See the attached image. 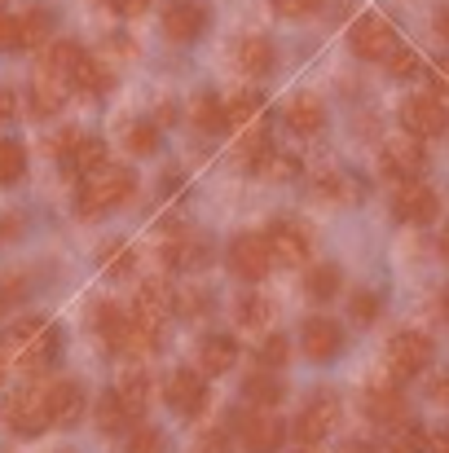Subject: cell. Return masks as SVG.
Here are the masks:
<instances>
[{"instance_id":"5bb4252c","label":"cell","mask_w":449,"mask_h":453,"mask_svg":"<svg viewBox=\"0 0 449 453\" xmlns=\"http://www.w3.org/2000/svg\"><path fill=\"white\" fill-rule=\"evenodd\" d=\"M44 35H49V13H44V9H27V13H0V49H4V53L35 49Z\"/></svg>"},{"instance_id":"7bdbcfd3","label":"cell","mask_w":449,"mask_h":453,"mask_svg":"<svg viewBox=\"0 0 449 453\" xmlns=\"http://www.w3.org/2000/svg\"><path fill=\"white\" fill-rule=\"evenodd\" d=\"M128 453H167L163 445V432L159 427H128Z\"/></svg>"},{"instance_id":"277c9868","label":"cell","mask_w":449,"mask_h":453,"mask_svg":"<svg viewBox=\"0 0 449 453\" xmlns=\"http://www.w3.org/2000/svg\"><path fill=\"white\" fill-rule=\"evenodd\" d=\"M0 423L13 436H40L49 432V410H44V392L40 388H18L0 401Z\"/></svg>"},{"instance_id":"7a4b0ae2","label":"cell","mask_w":449,"mask_h":453,"mask_svg":"<svg viewBox=\"0 0 449 453\" xmlns=\"http://www.w3.org/2000/svg\"><path fill=\"white\" fill-rule=\"evenodd\" d=\"M137 189V176L120 163H102L97 172L80 176V198H75V211L84 220H97V216H111L115 207H124Z\"/></svg>"},{"instance_id":"44dd1931","label":"cell","mask_w":449,"mask_h":453,"mask_svg":"<svg viewBox=\"0 0 449 453\" xmlns=\"http://www.w3.org/2000/svg\"><path fill=\"white\" fill-rule=\"evenodd\" d=\"M361 410H366V418L370 423H383V427H392V423H401L406 418V396H401V388L397 383H379V388H370L366 396H361Z\"/></svg>"},{"instance_id":"7402d4cb","label":"cell","mask_w":449,"mask_h":453,"mask_svg":"<svg viewBox=\"0 0 449 453\" xmlns=\"http://www.w3.org/2000/svg\"><path fill=\"white\" fill-rule=\"evenodd\" d=\"M269 150H274V142H269V115L256 119V124H247V128H238V142H234V163H238V167L256 172L260 158Z\"/></svg>"},{"instance_id":"f35d334b","label":"cell","mask_w":449,"mask_h":453,"mask_svg":"<svg viewBox=\"0 0 449 453\" xmlns=\"http://www.w3.org/2000/svg\"><path fill=\"white\" fill-rule=\"evenodd\" d=\"M124 146H128V154H137V158L154 154V150H159V124H150V119H142V124H128Z\"/></svg>"},{"instance_id":"d6986e66","label":"cell","mask_w":449,"mask_h":453,"mask_svg":"<svg viewBox=\"0 0 449 453\" xmlns=\"http://www.w3.org/2000/svg\"><path fill=\"white\" fill-rule=\"evenodd\" d=\"M207 260H212V242L198 238V234H190V229H176V234L163 242V265H167V269L198 273Z\"/></svg>"},{"instance_id":"ffe728a7","label":"cell","mask_w":449,"mask_h":453,"mask_svg":"<svg viewBox=\"0 0 449 453\" xmlns=\"http://www.w3.org/2000/svg\"><path fill=\"white\" fill-rule=\"evenodd\" d=\"M84 58H89V53H84L75 40H53V44L44 49V58H40V75L58 80V84L71 93V80H75V71H80Z\"/></svg>"},{"instance_id":"816d5d0a","label":"cell","mask_w":449,"mask_h":453,"mask_svg":"<svg viewBox=\"0 0 449 453\" xmlns=\"http://www.w3.org/2000/svg\"><path fill=\"white\" fill-rule=\"evenodd\" d=\"M75 142H80V128H62V133L53 137V158H62V154L71 150Z\"/></svg>"},{"instance_id":"ee69618b","label":"cell","mask_w":449,"mask_h":453,"mask_svg":"<svg viewBox=\"0 0 449 453\" xmlns=\"http://www.w3.org/2000/svg\"><path fill=\"white\" fill-rule=\"evenodd\" d=\"M383 62H388V71H392L397 80H410V75H419V66H423V62H419V53H414V49H401V44H397Z\"/></svg>"},{"instance_id":"52a82bcc","label":"cell","mask_w":449,"mask_h":453,"mask_svg":"<svg viewBox=\"0 0 449 453\" xmlns=\"http://www.w3.org/2000/svg\"><path fill=\"white\" fill-rule=\"evenodd\" d=\"M163 401H167V410H176L181 418H198V414L207 410V374H203V370H190V365L172 370V374L163 379Z\"/></svg>"},{"instance_id":"e0dca14e","label":"cell","mask_w":449,"mask_h":453,"mask_svg":"<svg viewBox=\"0 0 449 453\" xmlns=\"http://www.w3.org/2000/svg\"><path fill=\"white\" fill-rule=\"evenodd\" d=\"M167 312H172V291H167V282H163V278L142 282V287H137V300H133V308H128V317H133L142 330L159 334L163 321H167Z\"/></svg>"},{"instance_id":"5b68a950","label":"cell","mask_w":449,"mask_h":453,"mask_svg":"<svg viewBox=\"0 0 449 453\" xmlns=\"http://www.w3.org/2000/svg\"><path fill=\"white\" fill-rule=\"evenodd\" d=\"M234 427H238V441H243L247 453H278L287 445V423L274 410H260V405L238 410Z\"/></svg>"},{"instance_id":"d4e9b609","label":"cell","mask_w":449,"mask_h":453,"mask_svg":"<svg viewBox=\"0 0 449 453\" xmlns=\"http://www.w3.org/2000/svg\"><path fill=\"white\" fill-rule=\"evenodd\" d=\"M234 365H238V343H234L229 334H207V339H198V370H203L207 379L229 374Z\"/></svg>"},{"instance_id":"2e32d148","label":"cell","mask_w":449,"mask_h":453,"mask_svg":"<svg viewBox=\"0 0 449 453\" xmlns=\"http://www.w3.org/2000/svg\"><path fill=\"white\" fill-rule=\"evenodd\" d=\"M44 410H49V427H75L89 410L84 401V388L75 379H58L44 388Z\"/></svg>"},{"instance_id":"f5cc1de1","label":"cell","mask_w":449,"mask_h":453,"mask_svg":"<svg viewBox=\"0 0 449 453\" xmlns=\"http://www.w3.org/2000/svg\"><path fill=\"white\" fill-rule=\"evenodd\" d=\"M432 93H437V97H445L449 93V58L445 62H437V71H432Z\"/></svg>"},{"instance_id":"4316f807","label":"cell","mask_w":449,"mask_h":453,"mask_svg":"<svg viewBox=\"0 0 449 453\" xmlns=\"http://www.w3.org/2000/svg\"><path fill=\"white\" fill-rule=\"evenodd\" d=\"M243 396H247V405L278 410V405H283V396H287V383H283L274 370H260V374H252V379L243 383Z\"/></svg>"},{"instance_id":"681fc988","label":"cell","mask_w":449,"mask_h":453,"mask_svg":"<svg viewBox=\"0 0 449 453\" xmlns=\"http://www.w3.org/2000/svg\"><path fill=\"white\" fill-rule=\"evenodd\" d=\"M106 4H111L120 18H137V13H146L154 0H106Z\"/></svg>"},{"instance_id":"6da1fadb","label":"cell","mask_w":449,"mask_h":453,"mask_svg":"<svg viewBox=\"0 0 449 453\" xmlns=\"http://www.w3.org/2000/svg\"><path fill=\"white\" fill-rule=\"evenodd\" d=\"M58 361V326L44 317H22L0 334V370L40 379Z\"/></svg>"},{"instance_id":"db71d44e","label":"cell","mask_w":449,"mask_h":453,"mask_svg":"<svg viewBox=\"0 0 449 453\" xmlns=\"http://www.w3.org/2000/svg\"><path fill=\"white\" fill-rule=\"evenodd\" d=\"M22 234V216H0V242H13Z\"/></svg>"},{"instance_id":"6125c7cd","label":"cell","mask_w":449,"mask_h":453,"mask_svg":"<svg viewBox=\"0 0 449 453\" xmlns=\"http://www.w3.org/2000/svg\"><path fill=\"white\" fill-rule=\"evenodd\" d=\"M9 308V296H4V282H0V312Z\"/></svg>"},{"instance_id":"cb8c5ba5","label":"cell","mask_w":449,"mask_h":453,"mask_svg":"<svg viewBox=\"0 0 449 453\" xmlns=\"http://www.w3.org/2000/svg\"><path fill=\"white\" fill-rule=\"evenodd\" d=\"M274 58H278V53H274V40H269V35H243V40L234 44V62H238L243 75H256V80L269 75V71H274Z\"/></svg>"},{"instance_id":"d590c367","label":"cell","mask_w":449,"mask_h":453,"mask_svg":"<svg viewBox=\"0 0 449 453\" xmlns=\"http://www.w3.org/2000/svg\"><path fill=\"white\" fill-rule=\"evenodd\" d=\"M388 453H428V427L423 423H392V436H388Z\"/></svg>"},{"instance_id":"7c38bea8","label":"cell","mask_w":449,"mask_h":453,"mask_svg":"<svg viewBox=\"0 0 449 453\" xmlns=\"http://www.w3.org/2000/svg\"><path fill=\"white\" fill-rule=\"evenodd\" d=\"M379 167H383V176H392V180H419L423 167H428L423 137H410V133L392 137V142L379 150Z\"/></svg>"},{"instance_id":"f1b7e54d","label":"cell","mask_w":449,"mask_h":453,"mask_svg":"<svg viewBox=\"0 0 449 453\" xmlns=\"http://www.w3.org/2000/svg\"><path fill=\"white\" fill-rule=\"evenodd\" d=\"M190 124H194L198 133H207V137L225 133V128H229V124H225V102H221L216 93H198L194 106H190Z\"/></svg>"},{"instance_id":"be15d7a7","label":"cell","mask_w":449,"mask_h":453,"mask_svg":"<svg viewBox=\"0 0 449 453\" xmlns=\"http://www.w3.org/2000/svg\"><path fill=\"white\" fill-rule=\"evenodd\" d=\"M445 317H449V291H445Z\"/></svg>"},{"instance_id":"4dcf8cb0","label":"cell","mask_w":449,"mask_h":453,"mask_svg":"<svg viewBox=\"0 0 449 453\" xmlns=\"http://www.w3.org/2000/svg\"><path fill=\"white\" fill-rule=\"evenodd\" d=\"M256 119H265V97H260V93L243 88V93H234V97L225 102V124H229V128H247V124H256Z\"/></svg>"},{"instance_id":"c3c4849f","label":"cell","mask_w":449,"mask_h":453,"mask_svg":"<svg viewBox=\"0 0 449 453\" xmlns=\"http://www.w3.org/2000/svg\"><path fill=\"white\" fill-rule=\"evenodd\" d=\"M176 300H181V303H176V308H181V317H198L203 308H212V300H207L203 291H181Z\"/></svg>"},{"instance_id":"ba28073f","label":"cell","mask_w":449,"mask_h":453,"mask_svg":"<svg viewBox=\"0 0 449 453\" xmlns=\"http://www.w3.org/2000/svg\"><path fill=\"white\" fill-rule=\"evenodd\" d=\"M265 242H269V260L278 269H304L313 256V238L299 220H274L265 229Z\"/></svg>"},{"instance_id":"3957f363","label":"cell","mask_w":449,"mask_h":453,"mask_svg":"<svg viewBox=\"0 0 449 453\" xmlns=\"http://www.w3.org/2000/svg\"><path fill=\"white\" fill-rule=\"evenodd\" d=\"M432 357H437V343L423 330L392 334V343H388V374H392V383H406V379L423 374L432 365Z\"/></svg>"},{"instance_id":"4fadbf2b","label":"cell","mask_w":449,"mask_h":453,"mask_svg":"<svg viewBox=\"0 0 449 453\" xmlns=\"http://www.w3.org/2000/svg\"><path fill=\"white\" fill-rule=\"evenodd\" d=\"M401 124H406L410 137H441L449 128L445 97H437V93H414V97L401 106Z\"/></svg>"},{"instance_id":"484cf974","label":"cell","mask_w":449,"mask_h":453,"mask_svg":"<svg viewBox=\"0 0 449 453\" xmlns=\"http://www.w3.org/2000/svg\"><path fill=\"white\" fill-rule=\"evenodd\" d=\"M58 163H62V172H66V176H89V172H97V167L106 163V142H102V137L80 133V142L62 154Z\"/></svg>"},{"instance_id":"7dc6e473","label":"cell","mask_w":449,"mask_h":453,"mask_svg":"<svg viewBox=\"0 0 449 453\" xmlns=\"http://www.w3.org/2000/svg\"><path fill=\"white\" fill-rule=\"evenodd\" d=\"M269 4H274L283 18H308V13H313L321 0H269Z\"/></svg>"},{"instance_id":"94428289","label":"cell","mask_w":449,"mask_h":453,"mask_svg":"<svg viewBox=\"0 0 449 453\" xmlns=\"http://www.w3.org/2000/svg\"><path fill=\"white\" fill-rule=\"evenodd\" d=\"M299 453H326V445H299Z\"/></svg>"},{"instance_id":"1f68e13d","label":"cell","mask_w":449,"mask_h":453,"mask_svg":"<svg viewBox=\"0 0 449 453\" xmlns=\"http://www.w3.org/2000/svg\"><path fill=\"white\" fill-rule=\"evenodd\" d=\"M111 84H115V75H111L97 58H84V62H80V71H75V80H71V88H75V93H89V97L111 93Z\"/></svg>"},{"instance_id":"9f6ffc18","label":"cell","mask_w":449,"mask_h":453,"mask_svg":"<svg viewBox=\"0 0 449 453\" xmlns=\"http://www.w3.org/2000/svg\"><path fill=\"white\" fill-rule=\"evenodd\" d=\"M18 115V106H13V93L9 88H0V124H9Z\"/></svg>"},{"instance_id":"74e56055","label":"cell","mask_w":449,"mask_h":453,"mask_svg":"<svg viewBox=\"0 0 449 453\" xmlns=\"http://www.w3.org/2000/svg\"><path fill=\"white\" fill-rule=\"evenodd\" d=\"M22 172H27V150L13 137H0V189L4 185H18Z\"/></svg>"},{"instance_id":"ab89813d","label":"cell","mask_w":449,"mask_h":453,"mask_svg":"<svg viewBox=\"0 0 449 453\" xmlns=\"http://www.w3.org/2000/svg\"><path fill=\"white\" fill-rule=\"evenodd\" d=\"M102 269H106L111 278H128V273L137 269L133 247H124V242H106V247H102Z\"/></svg>"},{"instance_id":"e575fe53","label":"cell","mask_w":449,"mask_h":453,"mask_svg":"<svg viewBox=\"0 0 449 453\" xmlns=\"http://www.w3.org/2000/svg\"><path fill=\"white\" fill-rule=\"evenodd\" d=\"M234 317H238L243 330H265L274 321V300H265V296H238Z\"/></svg>"},{"instance_id":"30bf717a","label":"cell","mask_w":449,"mask_h":453,"mask_svg":"<svg viewBox=\"0 0 449 453\" xmlns=\"http://www.w3.org/2000/svg\"><path fill=\"white\" fill-rule=\"evenodd\" d=\"M441 211V198L432 185L423 180H397V194H392V216L401 225H432Z\"/></svg>"},{"instance_id":"8fae6325","label":"cell","mask_w":449,"mask_h":453,"mask_svg":"<svg viewBox=\"0 0 449 453\" xmlns=\"http://www.w3.org/2000/svg\"><path fill=\"white\" fill-rule=\"evenodd\" d=\"M212 22V9L203 0H167L163 4V35L172 44H194Z\"/></svg>"},{"instance_id":"603a6c76","label":"cell","mask_w":449,"mask_h":453,"mask_svg":"<svg viewBox=\"0 0 449 453\" xmlns=\"http://www.w3.org/2000/svg\"><path fill=\"white\" fill-rule=\"evenodd\" d=\"M283 119H287V128H291L296 137H317V133L326 128V106H321L313 93H299V97L287 102Z\"/></svg>"},{"instance_id":"f6af8a7d","label":"cell","mask_w":449,"mask_h":453,"mask_svg":"<svg viewBox=\"0 0 449 453\" xmlns=\"http://www.w3.org/2000/svg\"><path fill=\"white\" fill-rule=\"evenodd\" d=\"M348 312H352L357 326H370V321L379 317V296H375V291H357L352 303H348Z\"/></svg>"},{"instance_id":"8992f818","label":"cell","mask_w":449,"mask_h":453,"mask_svg":"<svg viewBox=\"0 0 449 453\" xmlns=\"http://www.w3.org/2000/svg\"><path fill=\"white\" fill-rule=\"evenodd\" d=\"M225 265H229L234 278H243V282H260V278L274 269L265 234H256V229L234 234V242H229V251H225Z\"/></svg>"},{"instance_id":"680465c9","label":"cell","mask_w":449,"mask_h":453,"mask_svg":"<svg viewBox=\"0 0 449 453\" xmlns=\"http://www.w3.org/2000/svg\"><path fill=\"white\" fill-rule=\"evenodd\" d=\"M437 251H441V256H445V260H449V225H445V229H441V234H437Z\"/></svg>"},{"instance_id":"b9f144b4","label":"cell","mask_w":449,"mask_h":453,"mask_svg":"<svg viewBox=\"0 0 449 453\" xmlns=\"http://www.w3.org/2000/svg\"><path fill=\"white\" fill-rule=\"evenodd\" d=\"M256 172H260V176H269V180H291V176L299 172V158L269 150L265 158H260V167H256Z\"/></svg>"},{"instance_id":"6f0895ef","label":"cell","mask_w":449,"mask_h":453,"mask_svg":"<svg viewBox=\"0 0 449 453\" xmlns=\"http://www.w3.org/2000/svg\"><path fill=\"white\" fill-rule=\"evenodd\" d=\"M437 35H441V40H449V4H441V9H437Z\"/></svg>"},{"instance_id":"9a60e30c","label":"cell","mask_w":449,"mask_h":453,"mask_svg":"<svg viewBox=\"0 0 449 453\" xmlns=\"http://www.w3.org/2000/svg\"><path fill=\"white\" fill-rule=\"evenodd\" d=\"M348 40H352V53H357V58H366V62H383V58L397 49V31H392V22H388V18H379V13L357 18Z\"/></svg>"},{"instance_id":"d6a6232c","label":"cell","mask_w":449,"mask_h":453,"mask_svg":"<svg viewBox=\"0 0 449 453\" xmlns=\"http://www.w3.org/2000/svg\"><path fill=\"white\" fill-rule=\"evenodd\" d=\"M93 414H97V427L111 432V436H120V432H128V427L137 423V418L124 410V401H120L115 392H102V401L93 405Z\"/></svg>"},{"instance_id":"bcb514c9","label":"cell","mask_w":449,"mask_h":453,"mask_svg":"<svg viewBox=\"0 0 449 453\" xmlns=\"http://www.w3.org/2000/svg\"><path fill=\"white\" fill-rule=\"evenodd\" d=\"M194 453H234V445H229V436L221 427H212V432H203L194 441Z\"/></svg>"},{"instance_id":"836d02e7","label":"cell","mask_w":449,"mask_h":453,"mask_svg":"<svg viewBox=\"0 0 449 453\" xmlns=\"http://www.w3.org/2000/svg\"><path fill=\"white\" fill-rule=\"evenodd\" d=\"M62 102H66V88H62L58 80L40 75V80L31 84V115L49 119V115H58V111H62Z\"/></svg>"},{"instance_id":"ac0fdd59","label":"cell","mask_w":449,"mask_h":453,"mask_svg":"<svg viewBox=\"0 0 449 453\" xmlns=\"http://www.w3.org/2000/svg\"><path fill=\"white\" fill-rule=\"evenodd\" d=\"M299 343H304V357L308 361L326 365V361H335L344 352V326L330 321V317H308L304 330H299Z\"/></svg>"},{"instance_id":"83f0119b","label":"cell","mask_w":449,"mask_h":453,"mask_svg":"<svg viewBox=\"0 0 449 453\" xmlns=\"http://www.w3.org/2000/svg\"><path fill=\"white\" fill-rule=\"evenodd\" d=\"M115 396H120V401H124V410L137 418V414L150 405V374L142 370V365L124 370V374H120V383H115Z\"/></svg>"},{"instance_id":"9c48e42d","label":"cell","mask_w":449,"mask_h":453,"mask_svg":"<svg viewBox=\"0 0 449 453\" xmlns=\"http://www.w3.org/2000/svg\"><path fill=\"white\" fill-rule=\"evenodd\" d=\"M335 423H339V396H335V392H317V396H308V405L299 410L291 436H296V445H321V441L335 432Z\"/></svg>"},{"instance_id":"60d3db41","label":"cell","mask_w":449,"mask_h":453,"mask_svg":"<svg viewBox=\"0 0 449 453\" xmlns=\"http://www.w3.org/2000/svg\"><path fill=\"white\" fill-rule=\"evenodd\" d=\"M287 361H291L287 334H265V339H260V365H265V370H283Z\"/></svg>"},{"instance_id":"f546056e","label":"cell","mask_w":449,"mask_h":453,"mask_svg":"<svg viewBox=\"0 0 449 453\" xmlns=\"http://www.w3.org/2000/svg\"><path fill=\"white\" fill-rule=\"evenodd\" d=\"M93 326H97V334H102V343H106V348L124 352V334H128V312H124L120 303H97V312H93Z\"/></svg>"},{"instance_id":"91938a15","label":"cell","mask_w":449,"mask_h":453,"mask_svg":"<svg viewBox=\"0 0 449 453\" xmlns=\"http://www.w3.org/2000/svg\"><path fill=\"white\" fill-rule=\"evenodd\" d=\"M167 119H176V106L167 102V106H159V124H167Z\"/></svg>"},{"instance_id":"8d00e7d4","label":"cell","mask_w":449,"mask_h":453,"mask_svg":"<svg viewBox=\"0 0 449 453\" xmlns=\"http://www.w3.org/2000/svg\"><path fill=\"white\" fill-rule=\"evenodd\" d=\"M308 300H317V303H330L335 296H339V287H344V278H339V269L335 265H313L308 269Z\"/></svg>"},{"instance_id":"11a10c76","label":"cell","mask_w":449,"mask_h":453,"mask_svg":"<svg viewBox=\"0 0 449 453\" xmlns=\"http://www.w3.org/2000/svg\"><path fill=\"white\" fill-rule=\"evenodd\" d=\"M428 453H449V423L437 427V432H428Z\"/></svg>"},{"instance_id":"f907efd6","label":"cell","mask_w":449,"mask_h":453,"mask_svg":"<svg viewBox=\"0 0 449 453\" xmlns=\"http://www.w3.org/2000/svg\"><path fill=\"white\" fill-rule=\"evenodd\" d=\"M428 396H432L437 405H449V370H441V374L428 383Z\"/></svg>"}]
</instances>
